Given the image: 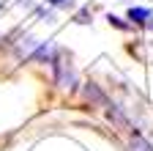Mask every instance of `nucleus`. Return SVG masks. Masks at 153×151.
I'll return each instance as SVG.
<instances>
[{
  "label": "nucleus",
  "instance_id": "f257e3e1",
  "mask_svg": "<svg viewBox=\"0 0 153 151\" xmlns=\"http://www.w3.org/2000/svg\"><path fill=\"white\" fill-rule=\"evenodd\" d=\"M52 80H55V85L60 88V91H76V83H79V77H76V69H74V63L68 61V55L63 52V50H57L55 52V58H52Z\"/></svg>",
  "mask_w": 153,
  "mask_h": 151
},
{
  "label": "nucleus",
  "instance_id": "f03ea898",
  "mask_svg": "<svg viewBox=\"0 0 153 151\" xmlns=\"http://www.w3.org/2000/svg\"><path fill=\"white\" fill-rule=\"evenodd\" d=\"M82 93H85V99H88L90 104H96V107H107V93H104L99 85H96V83H85Z\"/></svg>",
  "mask_w": 153,
  "mask_h": 151
},
{
  "label": "nucleus",
  "instance_id": "7ed1b4c3",
  "mask_svg": "<svg viewBox=\"0 0 153 151\" xmlns=\"http://www.w3.org/2000/svg\"><path fill=\"white\" fill-rule=\"evenodd\" d=\"M128 151H153V143L142 132H131L128 135Z\"/></svg>",
  "mask_w": 153,
  "mask_h": 151
},
{
  "label": "nucleus",
  "instance_id": "20e7f679",
  "mask_svg": "<svg viewBox=\"0 0 153 151\" xmlns=\"http://www.w3.org/2000/svg\"><path fill=\"white\" fill-rule=\"evenodd\" d=\"M150 17H153L150 8H145V6H131V8H128V20H131V25H145Z\"/></svg>",
  "mask_w": 153,
  "mask_h": 151
},
{
  "label": "nucleus",
  "instance_id": "39448f33",
  "mask_svg": "<svg viewBox=\"0 0 153 151\" xmlns=\"http://www.w3.org/2000/svg\"><path fill=\"white\" fill-rule=\"evenodd\" d=\"M107 20H109V25H115V28H120V30H128V28H131V22H123L120 17H115V14H109Z\"/></svg>",
  "mask_w": 153,
  "mask_h": 151
},
{
  "label": "nucleus",
  "instance_id": "423d86ee",
  "mask_svg": "<svg viewBox=\"0 0 153 151\" xmlns=\"http://www.w3.org/2000/svg\"><path fill=\"white\" fill-rule=\"evenodd\" d=\"M49 6H57V8H66L68 6V0H47Z\"/></svg>",
  "mask_w": 153,
  "mask_h": 151
}]
</instances>
